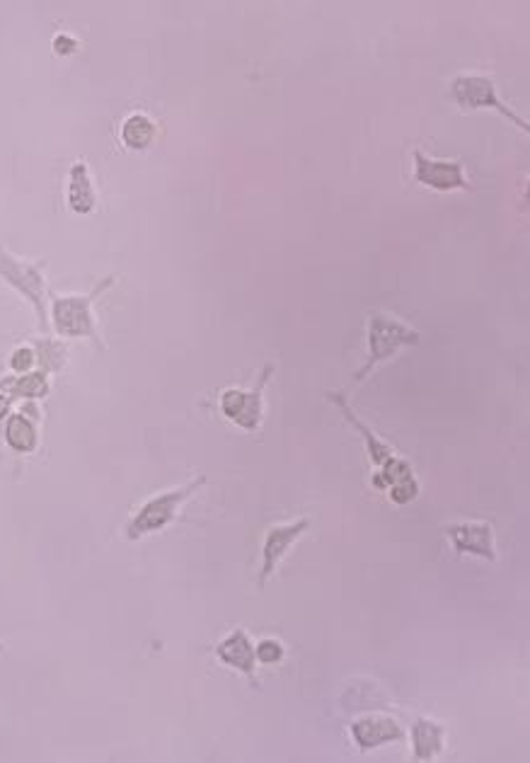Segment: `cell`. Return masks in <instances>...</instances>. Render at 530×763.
Here are the masks:
<instances>
[{"mask_svg": "<svg viewBox=\"0 0 530 763\" xmlns=\"http://www.w3.org/2000/svg\"><path fill=\"white\" fill-rule=\"evenodd\" d=\"M450 100L456 102L457 110L463 112H496L499 117L506 121H511L516 129H521L523 134H528L530 124L526 117H521L518 112L513 110L511 104H506L499 92V85L494 81V75L477 73V71H467V73H457L450 78L449 83Z\"/></svg>", "mask_w": 530, "mask_h": 763, "instance_id": "3", "label": "cell"}, {"mask_svg": "<svg viewBox=\"0 0 530 763\" xmlns=\"http://www.w3.org/2000/svg\"><path fill=\"white\" fill-rule=\"evenodd\" d=\"M410 746L414 761H436L446 751V727L431 718H414L410 725Z\"/></svg>", "mask_w": 530, "mask_h": 763, "instance_id": "13", "label": "cell"}, {"mask_svg": "<svg viewBox=\"0 0 530 763\" xmlns=\"http://www.w3.org/2000/svg\"><path fill=\"white\" fill-rule=\"evenodd\" d=\"M0 652H5V644L0 643Z\"/></svg>", "mask_w": 530, "mask_h": 763, "instance_id": "24", "label": "cell"}, {"mask_svg": "<svg viewBox=\"0 0 530 763\" xmlns=\"http://www.w3.org/2000/svg\"><path fill=\"white\" fill-rule=\"evenodd\" d=\"M349 735H351V742H354L358 751L366 754V751H373V749H380V746L400 742V739L407 736V732L393 715L368 713V715H361V718H357L349 725Z\"/></svg>", "mask_w": 530, "mask_h": 763, "instance_id": "10", "label": "cell"}, {"mask_svg": "<svg viewBox=\"0 0 530 763\" xmlns=\"http://www.w3.org/2000/svg\"><path fill=\"white\" fill-rule=\"evenodd\" d=\"M117 281V276H107L104 281L92 289L90 294H68V296H51V325L56 335L65 340H92L102 344L100 332H97V318H95V298L102 296L110 284Z\"/></svg>", "mask_w": 530, "mask_h": 763, "instance_id": "4", "label": "cell"}, {"mask_svg": "<svg viewBox=\"0 0 530 763\" xmlns=\"http://www.w3.org/2000/svg\"><path fill=\"white\" fill-rule=\"evenodd\" d=\"M443 536L457 558H477V560L496 562V534L489 521H450L443 526Z\"/></svg>", "mask_w": 530, "mask_h": 763, "instance_id": "8", "label": "cell"}, {"mask_svg": "<svg viewBox=\"0 0 530 763\" xmlns=\"http://www.w3.org/2000/svg\"><path fill=\"white\" fill-rule=\"evenodd\" d=\"M5 442L18 453H32L39 446L37 420L27 417V410L10 414L5 422Z\"/></svg>", "mask_w": 530, "mask_h": 763, "instance_id": "16", "label": "cell"}, {"mask_svg": "<svg viewBox=\"0 0 530 763\" xmlns=\"http://www.w3.org/2000/svg\"><path fill=\"white\" fill-rule=\"evenodd\" d=\"M255 654H257V664H266V667H274V664H281L286 659V647L281 644V640L276 637H265L255 644Z\"/></svg>", "mask_w": 530, "mask_h": 763, "instance_id": "20", "label": "cell"}, {"mask_svg": "<svg viewBox=\"0 0 530 763\" xmlns=\"http://www.w3.org/2000/svg\"><path fill=\"white\" fill-rule=\"evenodd\" d=\"M327 400L334 405V407H337L339 412H342V417L347 420L349 427H351V429H354V432H357L358 436L364 439V443H366L368 460H371L373 470L380 468L385 460L390 459V456L395 453L393 446L385 442L383 436H378V434H375L373 429H371V427H368V424L361 420V417H358V412L354 410V407H351V405H349L347 396H344L342 390H329Z\"/></svg>", "mask_w": 530, "mask_h": 763, "instance_id": "12", "label": "cell"}, {"mask_svg": "<svg viewBox=\"0 0 530 763\" xmlns=\"http://www.w3.org/2000/svg\"><path fill=\"white\" fill-rule=\"evenodd\" d=\"M44 265L39 262H25L10 255L8 250L0 248V279L12 286L18 294L27 298L42 328H49V305H46V279Z\"/></svg>", "mask_w": 530, "mask_h": 763, "instance_id": "6", "label": "cell"}, {"mask_svg": "<svg viewBox=\"0 0 530 763\" xmlns=\"http://www.w3.org/2000/svg\"><path fill=\"white\" fill-rule=\"evenodd\" d=\"M65 204L78 216H88L97 209V189L85 160H75L65 180Z\"/></svg>", "mask_w": 530, "mask_h": 763, "instance_id": "14", "label": "cell"}, {"mask_svg": "<svg viewBox=\"0 0 530 763\" xmlns=\"http://www.w3.org/2000/svg\"><path fill=\"white\" fill-rule=\"evenodd\" d=\"M78 39L71 37V35H65V32H61V35H56L54 37V51L58 56H71L78 49Z\"/></svg>", "mask_w": 530, "mask_h": 763, "instance_id": "23", "label": "cell"}, {"mask_svg": "<svg viewBox=\"0 0 530 763\" xmlns=\"http://www.w3.org/2000/svg\"><path fill=\"white\" fill-rule=\"evenodd\" d=\"M206 482H209L206 475H199V478L189 480L184 485L163 489L157 495L148 497L146 502L131 514L127 526H124V538L127 541H141V538H148L153 534H163L165 528H170L180 519L184 506L189 505V499H194L206 488Z\"/></svg>", "mask_w": 530, "mask_h": 763, "instance_id": "1", "label": "cell"}, {"mask_svg": "<svg viewBox=\"0 0 530 763\" xmlns=\"http://www.w3.org/2000/svg\"><path fill=\"white\" fill-rule=\"evenodd\" d=\"M35 364H37V351L32 350V347H19V350L12 351V357H10V366H12V371H18L19 376H22V374H29Z\"/></svg>", "mask_w": 530, "mask_h": 763, "instance_id": "22", "label": "cell"}, {"mask_svg": "<svg viewBox=\"0 0 530 763\" xmlns=\"http://www.w3.org/2000/svg\"><path fill=\"white\" fill-rule=\"evenodd\" d=\"M407 478H414V468H411V463L407 459H403V456H397V453H393L390 459L385 460L380 468L373 470V475H371V482H373L375 489H388L390 485H395V482H403V480Z\"/></svg>", "mask_w": 530, "mask_h": 763, "instance_id": "17", "label": "cell"}, {"mask_svg": "<svg viewBox=\"0 0 530 763\" xmlns=\"http://www.w3.org/2000/svg\"><path fill=\"white\" fill-rule=\"evenodd\" d=\"M411 177L431 192H460L470 187L463 160L431 158L419 148H414L411 153Z\"/></svg>", "mask_w": 530, "mask_h": 763, "instance_id": "7", "label": "cell"}, {"mask_svg": "<svg viewBox=\"0 0 530 763\" xmlns=\"http://www.w3.org/2000/svg\"><path fill=\"white\" fill-rule=\"evenodd\" d=\"M311 531V519H293L286 524H274L266 528L262 541V567H259V587H265L279 570V565L286 560L296 543Z\"/></svg>", "mask_w": 530, "mask_h": 763, "instance_id": "9", "label": "cell"}, {"mask_svg": "<svg viewBox=\"0 0 530 763\" xmlns=\"http://www.w3.org/2000/svg\"><path fill=\"white\" fill-rule=\"evenodd\" d=\"M119 138L124 148H128V150H148L156 143L157 124L143 112H134V114H128L127 119L121 121Z\"/></svg>", "mask_w": 530, "mask_h": 763, "instance_id": "15", "label": "cell"}, {"mask_svg": "<svg viewBox=\"0 0 530 763\" xmlns=\"http://www.w3.org/2000/svg\"><path fill=\"white\" fill-rule=\"evenodd\" d=\"M385 492H388V499H390L393 505L404 506V505H411V502L419 497L421 488H419V482H417V475H414V478H407L403 480V482H395V485H390Z\"/></svg>", "mask_w": 530, "mask_h": 763, "instance_id": "21", "label": "cell"}, {"mask_svg": "<svg viewBox=\"0 0 530 763\" xmlns=\"http://www.w3.org/2000/svg\"><path fill=\"white\" fill-rule=\"evenodd\" d=\"M46 393H49V383H46L44 371H37V374H22L15 383H10V396L12 397L39 400V397H44Z\"/></svg>", "mask_w": 530, "mask_h": 763, "instance_id": "18", "label": "cell"}, {"mask_svg": "<svg viewBox=\"0 0 530 763\" xmlns=\"http://www.w3.org/2000/svg\"><path fill=\"white\" fill-rule=\"evenodd\" d=\"M274 376V366L265 364L252 388H226L219 397L220 414L242 432H257L265 422V388Z\"/></svg>", "mask_w": 530, "mask_h": 763, "instance_id": "5", "label": "cell"}, {"mask_svg": "<svg viewBox=\"0 0 530 763\" xmlns=\"http://www.w3.org/2000/svg\"><path fill=\"white\" fill-rule=\"evenodd\" d=\"M37 364H42V371L49 374V371H58V368L65 364V350L58 347L56 342H39L37 344Z\"/></svg>", "mask_w": 530, "mask_h": 763, "instance_id": "19", "label": "cell"}, {"mask_svg": "<svg viewBox=\"0 0 530 763\" xmlns=\"http://www.w3.org/2000/svg\"><path fill=\"white\" fill-rule=\"evenodd\" d=\"M421 342V332L411 328L410 322L400 320L397 315L385 311H371L366 328V361L361 364L354 381L364 383L371 374L395 359L407 347H417Z\"/></svg>", "mask_w": 530, "mask_h": 763, "instance_id": "2", "label": "cell"}, {"mask_svg": "<svg viewBox=\"0 0 530 763\" xmlns=\"http://www.w3.org/2000/svg\"><path fill=\"white\" fill-rule=\"evenodd\" d=\"M213 657H216L223 667L242 674L257 690L262 689V686H259V679H257L255 643H252V637H250L245 628H235V630H230L226 637H220L216 647H213Z\"/></svg>", "mask_w": 530, "mask_h": 763, "instance_id": "11", "label": "cell"}]
</instances>
